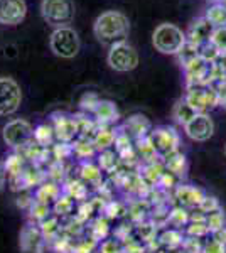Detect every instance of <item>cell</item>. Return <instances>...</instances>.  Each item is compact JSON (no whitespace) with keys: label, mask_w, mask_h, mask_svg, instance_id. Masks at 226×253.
Returning <instances> with one entry per match:
<instances>
[{"label":"cell","mask_w":226,"mask_h":253,"mask_svg":"<svg viewBox=\"0 0 226 253\" xmlns=\"http://www.w3.org/2000/svg\"><path fill=\"white\" fill-rule=\"evenodd\" d=\"M130 31V22L123 12L120 10H106L100 14L94 20L93 32L98 41L103 44H113L125 41L127 34Z\"/></svg>","instance_id":"6da1fadb"},{"label":"cell","mask_w":226,"mask_h":253,"mask_svg":"<svg viewBox=\"0 0 226 253\" xmlns=\"http://www.w3.org/2000/svg\"><path fill=\"white\" fill-rule=\"evenodd\" d=\"M152 42H154V47L162 54L178 56V52L187 42V39L186 32H182V29H179L174 24H160L159 27H155Z\"/></svg>","instance_id":"7a4b0ae2"},{"label":"cell","mask_w":226,"mask_h":253,"mask_svg":"<svg viewBox=\"0 0 226 253\" xmlns=\"http://www.w3.org/2000/svg\"><path fill=\"white\" fill-rule=\"evenodd\" d=\"M41 15L54 29L68 27L75 19V2L73 0H43Z\"/></svg>","instance_id":"3957f363"},{"label":"cell","mask_w":226,"mask_h":253,"mask_svg":"<svg viewBox=\"0 0 226 253\" xmlns=\"http://www.w3.org/2000/svg\"><path fill=\"white\" fill-rule=\"evenodd\" d=\"M49 46H51V51L56 56H59L63 59H71L80 52V36L69 26L57 27V29L52 31L51 38H49Z\"/></svg>","instance_id":"277c9868"},{"label":"cell","mask_w":226,"mask_h":253,"mask_svg":"<svg viewBox=\"0 0 226 253\" xmlns=\"http://www.w3.org/2000/svg\"><path fill=\"white\" fill-rule=\"evenodd\" d=\"M3 142L10 147V149H22L29 142L34 138V126L29 124L24 118H14V120L7 122L2 130Z\"/></svg>","instance_id":"5b68a950"},{"label":"cell","mask_w":226,"mask_h":253,"mask_svg":"<svg viewBox=\"0 0 226 253\" xmlns=\"http://www.w3.org/2000/svg\"><path fill=\"white\" fill-rule=\"evenodd\" d=\"M110 68L118 73H129L137 68L138 64V54L134 46H130L127 41L117 42L110 46L108 56H106Z\"/></svg>","instance_id":"8992f818"},{"label":"cell","mask_w":226,"mask_h":253,"mask_svg":"<svg viewBox=\"0 0 226 253\" xmlns=\"http://www.w3.org/2000/svg\"><path fill=\"white\" fill-rule=\"evenodd\" d=\"M22 103V91L15 80L0 76V117H10Z\"/></svg>","instance_id":"52a82bcc"},{"label":"cell","mask_w":226,"mask_h":253,"mask_svg":"<svg viewBox=\"0 0 226 253\" xmlns=\"http://www.w3.org/2000/svg\"><path fill=\"white\" fill-rule=\"evenodd\" d=\"M184 100L198 113H208V110L220 107V95L216 86H187Z\"/></svg>","instance_id":"ba28073f"},{"label":"cell","mask_w":226,"mask_h":253,"mask_svg":"<svg viewBox=\"0 0 226 253\" xmlns=\"http://www.w3.org/2000/svg\"><path fill=\"white\" fill-rule=\"evenodd\" d=\"M150 140L155 145L159 156H166L169 152L179 150L181 145V135L174 126H157V128H152L150 132Z\"/></svg>","instance_id":"9c48e42d"},{"label":"cell","mask_w":226,"mask_h":253,"mask_svg":"<svg viewBox=\"0 0 226 253\" xmlns=\"http://www.w3.org/2000/svg\"><path fill=\"white\" fill-rule=\"evenodd\" d=\"M51 125L52 130H54V135L57 142H66V144H73L78 137H80V132H78V125H76V118L71 115H66V113H52L51 117Z\"/></svg>","instance_id":"30bf717a"},{"label":"cell","mask_w":226,"mask_h":253,"mask_svg":"<svg viewBox=\"0 0 226 253\" xmlns=\"http://www.w3.org/2000/svg\"><path fill=\"white\" fill-rule=\"evenodd\" d=\"M186 135L194 142H206L215 133V122L208 113H198L184 126Z\"/></svg>","instance_id":"8fae6325"},{"label":"cell","mask_w":226,"mask_h":253,"mask_svg":"<svg viewBox=\"0 0 226 253\" xmlns=\"http://www.w3.org/2000/svg\"><path fill=\"white\" fill-rule=\"evenodd\" d=\"M27 15L26 0H0V24L17 26Z\"/></svg>","instance_id":"7c38bea8"},{"label":"cell","mask_w":226,"mask_h":253,"mask_svg":"<svg viewBox=\"0 0 226 253\" xmlns=\"http://www.w3.org/2000/svg\"><path fill=\"white\" fill-rule=\"evenodd\" d=\"M172 196H174L176 205L178 206L187 208V210H194V208H199L203 199L206 198V193H204L201 187H196L192 184H179L172 191Z\"/></svg>","instance_id":"4fadbf2b"},{"label":"cell","mask_w":226,"mask_h":253,"mask_svg":"<svg viewBox=\"0 0 226 253\" xmlns=\"http://www.w3.org/2000/svg\"><path fill=\"white\" fill-rule=\"evenodd\" d=\"M213 31H215L213 24H209V20L206 17H199L189 24V27L186 31V39H187V42L201 47L203 44L211 41Z\"/></svg>","instance_id":"5bb4252c"},{"label":"cell","mask_w":226,"mask_h":253,"mask_svg":"<svg viewBox=\"0 0 226 253\" xmlns=\"http://www.w3.org/2000/svg\"><path fill=\"white\" fill-rule=\"evenodd\" d=\"M46 238L39 226L29 223L20 233V248L24 253H43Z\"/></svg>","instance_id":"9a60e30c"},{"label":"cell","mask_w":226,"mask_h":253,"mask_svg":"<svg viewBox=\"0 0 226 253\" xmlns=\"http://www.w3.org/2000/svg\"><path fill=\"white\" fill-rule=\"evenodd\" d=\"M120 128L130 138H132L134 142L140 140V138L149 137L150 132H152V125H150L149 118L143 117V115H132V117H129L120 125Z\"/></svg>","instance_id":"2e32d148"},{"label":"cell","mask_w":226,"mask_h":253,"mask_svg":"<svg viewBox=\"0 0 226 253\" xmlns=\"http://www.w3.org/2000/svg\"><path fill=\"white\" fill-rule=\"evenodd\" d=\"M91 115L98 125H113L120 118L117 105L110 100H100V103L96 105V108H94Z\"/></svg>","instance_id":"e0dca14e"},{"label":"cell","mask_w":226,"mask_h":253,"mask_svg":"<svg viewBox=\"0 0 226 253\" xmlns=\"http://www.w3.org/2000/svg\"><path fill=\"white\" fill-rule=\"evenodd\" d=\"M80 179L83 182H86L90 187L94 189H100L101 182H103V170L101 167L93 161L88 162H81L80 166Z\"/></svg>","instance_id":"ac0fdd59"},{"label":"cell","mask_w":226,"mask_h":253,"mask_svg":"<svg viewBox=\"0 0 226 253\" xmlns=\"http://www.w3.org/2000/svg\"><path fill=\"white\" fill-rule=\"evenodd\" d=\"M118 128H115L113 125H100L98 130L93 135V144L96 147L98 152H103V150H110L115 145L117 140Z\"/></svg>","instance_id":"d6986e66"},{"label":"cell","mask_w":226,"mask_h":253,"mask_svg":"<svg viewBox=\"0 0 226 253\" xmlns=\"http://www.w3.org/2000/svg\"><path fill=\"white\" fill-rule=\"evenodd\" d=\"M186 238V233L184 230H179V228H164L159 233V243L164 250H181L182 247V242Z\"/></svg>","instance_id":"ffe728a7"},{"label":"cell","mask_w":226,"mask_h":253,"mask_svg":"<svg viewBox=\"0 0 226 253\" xmlns=\"http://www.w3.org/2000/svg\"><path fill=\"white\" fill-rule=\"evenodd\" d=\"M63 194L61 186L54 181H44L43 184L38 186V189L34 191V199L44 205H54L56 199H59V196Z\"/></svg>","instance_id":"44dd1931"},{"label":"cell","mask_w":226,"mask_h":253,"mask_svg":"<svg viewBox=\"0 0 226 253\" xmlns=\"http://www.w3.org/2000/svg\"><path fill=\"white\" fill-rule=\"evenodd\" d=\"M71 145H73V156L81 162H88L94 156H98V150L93 144V138L90 137H78Z\"/></svg>","instance_id":"7402d4cb"},{"label":"cell","mask_w":226,"mask_h":253,"mask_svg":"<svg viewBox=\"0 0 226 253\" xmlns=\"http://www.w3.org/2000/svg\"><path fill=\"white\" fill-rule=\"evenodd\" d=\"M162 159L164 166H166V170L169 172L176 174L178 177H182L187 170V161H186V156H184L181 150H174V152H169L166 156H160Z\"/></svg>","instance_id":"603a6c76"},{"label":"cell","mask_w":226,"mask_h":253,"mask_svg":"<svg viewBox=\"0 0 226 253\" xmlns=\"http://www.w3.org/2000/svg\"><path fill=\"white\" fill-rule=\"evenodd\" d=\"M112 230L113 228L110 226V221L106 216H96V218L90 221L86 233H88L90 238L96 240V242H103L108 236H112Z\"/></svg>","instance_id":"cb8c5ba5"},{"label":"cell","mask_w":226,"mask_h":253,"mask_svg":"<svg viewBox=\"0 0 226 253\" xmlns=\"http://www.w3.org/2000/svg\"><path fill=\"white\" fill-rule=\"evenodd\" d=\"M164 172H166V166H164L162 159H159V161H155V162L143 164L140 174H142L143 181H145L150 187H157L160 177L164 175Z\"/></svg>","instance_id":"d4e9b609"},{"label":"cell","mask_w":226,"mask_h":253,"mask_svg":"<svg viewBox=\"0 0 226 253\" xmlns=\"http://www.w3.org/2000/svg\"><path fill=\"white\" fill-rule=\"evenodd\" d=\"M135 150H137L138 161H140L142 164H149V162H155L160 159L157 149L152 144L150 137L140 138V140L135 142Z\"/></svg>","instance_id":"484cf974"},{"label":"cell","mask_w":226,"mask_h":253,"mask_svg":"<svg viewBox=\"0 0 226 253\" xmlns=\"http://www.w3.org/2000/svg\"><path fill=\"white\" fill-rule=\"evenodd\" d=\"M39 228L43 231L44 238H46V243H52L59 236H63V223H61V218H57L54 214H51L47 219H44L39 224Z\"/></svg>","instance_id":"4316f807"},{"label":"cell","mask_w":226,"mask_h":253,"mask_svg":"<svg viewBox=\"0 0 226 253\" xmlns=\"http://www.w3.org/2000/svg\"><path fill=\"white\" fill-rule=\"evenodd\" d=\"M63 193L68 194L69 198H73L75 201L83 203V201H88L90 186L81 181V179H71V181H68L66 184H64Z\"/></svg>","instance_id":"83f0119b"},{"label":"cell","mask_w":226,"mask_h":253,"mask_svg":"<svg viewBox=\"0 0 226 253\" xmlns=\"http://www.w3.org/2000/svg\"><path fill=\"white\" fill-rule=\"evenodd\" d=\"M196 115H198V112H196L184 98L179 100L178 103H176L174 110H172V118H174L176 124H179L181 126H186Z\"/></svg>","instance_id":"f1b7e54d"},{"label":"cell","mask_w":226,"mask_h":253,"mask_svg":"<svg viewBox=\"0 0 226 253\" xmlns=\"http://www.w3.org/2000/svg\"><path fill=\"white\" fill-rule=\"evenodd\" d=\"M98 166L101 167L103 172L113 174L118 170V166H122L120 156L117 154V150H103V152H98Z\"/></svg>","instance_id":"f546056e"},{"label":"cell","mask_w":226,"mask_h":253,"mask_svg":"<svg viewBox=\"0 0 226 253\" xmlns=\"http://www.w3.org/2000/svg\"><path fill=\"white\" fill-rule=\"evenodd\" d=\"M75 206H76L75 199L63 193L59 196V199H56V203L52 205V214L61 219H66L69 216H75Z\"/></svg>","instance_id":"4dcf8cb0"},{"label":"cell","mask_w":226,"mask_h":253,"mask_svg":"<svg viewBox=\"0 0 226 253\" xmlns=\"http://www.w3.org/2000/svg\"><path fill=\"white\" fill-rule=\"evenodd\" d=\"M135 236H137L140 242H143L145 245H149L152 242L159 238V228L155 226L150 219H145V221H140L135 224Z\"/></svg>","instance_id":"1f68e13d"},{"label":"cell","mask_w":226,"mask_h":253,"mask_svg":"<svg viewBox=\"0 0 226 253\" xmlns=\"http://www.w3.org/2000/svg\"><path fill=\"white\" fill-rule=\"evenodd\" d=\"M47 174H44V170L41 169L39 164H29L24 169V186L26 189H31L34 186H41L44 181H46Z\"/></svg>","instance_id":"d6a6232c"},{"label":"cell","mask_w":226,"mask_h":253,"mask_svg":"<svg viewBox=\"0 0 226 253\" xmlns=\"http://www.w3.org/2000/svg\"><path fill=\"white\" fill-rule=\"evenodd\" d=\"M189 221H191V210L182 206H172L171 213H169V226L172 228H179V230H184L187 226Z\"/></svg>","instance_id":"836d02e7"},{"label":"cell","mask_w":226,"mask_h":253,"mask_svg":"<svg viewBox=\"0 0 226 253\" xmlns=\"http://www.w3.org/2000/svg\"><path fill=\"white\" fill-rule=\"evenodd\" d=\"M51 214H52V206L44 205V203H39V201H34V205L27 211L29 221H31V224H36V226H39V224L43 223L44 219H47Z\"/></svg>","instance_id":"e575fe53"},{"label":"cell","mask_w":226,"mask_h":253,"mask_svg":"<svg viewBox=\"0 0 226 253\" xmlns=\"http://www.w3.org/2000/svg\"><path fill=\"white\" fill-rule=\"evenodd\" d=\"M204 17L209 20V24H213V27H225L226 26V9L218 2V0L208 7Z\"/></svg>","instance_id":"d590c367"},{"label":"cell","mask_w":226,"mask_h":253,"mask_svg":"<svg viewBox=\"0 0 226 253\" xmlns=\"http://www.w3.org/2000/svg\"><path fill=\"white\" fill-rule=\"evenodd\" d=\"M54 130H52L51 124H39L34 128V142L43 147H49L54 142Z\"/></svg>","instance_id":"8d00e7d4"},{"label":"cell","mask_w":226,"mask_h":253,"mask_svg":"<svg viewBox=\"0 0 226 253\" xmlns=\"http://www.w3.org/2000/svg\"><path fill=\"white\" fill-rule=\"evenodd\" d=\"M96 213V208H94V205L91 203V199H88V201H83L80 203L76 208V213L73 218H76L80 223H86V221H91L93 219V214Z\"/></svg>","instance_id":"74e56055"},{"label":"cell","mask_w":226,"mask_h":253,"mask_svg":"<svg viewBox=\"0 0 226 253\" xmlns=\"http://www.w3.org/2000/svg\"><path fill=\"white\" fill-rule=\"evenodd\" d=\"M51 156L56 162H64L66 159L75 157L73 156V145L66 144V142H57V144H52Z\"/></svg>","instance_id":"f35d334b"},{"label":"cell","mask_w":226,"mask_h":253,"mask_svg":"<svg viewBox=\"0 0 226 253\" xmlns=\"http://www.w3.org/2000/svg\"><path fill=\"white\" fill-rule=\"evenodd\" d=\"M204 223H206V226L209 230V235H211L213 231L226 226V216L223 213V210H218V211H213V213L206 214V221Z\"/></svg>","instance_id":"ab89813d"},{"label":"cell","mask_w":226,"mask_h":253,"mask_svg":"<svg viewBox=\"0 0 226 253\" xmlns=\"http://www.w3.org/2000/svg\"><path fill=\"white\" fill-rule=\"evenodd\" d=\"M101 98L96 95L94 91H86L83 96H81L80 100V108L83 113H88V115H91L94 112V108H96V105L100 103Z\"/></svg>","instance_id":"60d3db41"},{"label":"cell","mask_w":226,"mask_h":253,"mask_svg":"<svg viewBox=\"0 0 226 253\" xmlns=\"http://www.w3.org/2000/svg\"><path fill=\"white\" fill-rule=\"evenodd\" d=\"M73 253H100V242L90 238V236L78 240L75 243V252Z\"/></svg>","instance_id":"b9f144b4"},{"label":"cell","mask_w":226,"mask_h":253,"mask_svg":"<svg viewBox=\"0 0 226 253\" xmlns=\"http://www.w3.org/2000/svg\"><path fill=\"white\" fill-rule=\"evenodd\" d=\"M199 56V47L194 46L191 42H186L182 46V49L178 52V58H179V63L182 64V68L186 66L187 63H191L192 59H196Z\"/></svg>","instance_id":"7bdbcfd3"},{"label":"cell","mask_w":226,"mask_h":253,"mask_svg":"<svg viewBox=\"0 0 226 253\" xmlns=\"http://www.w3.org/2000/svg\"><path fill=\"white\" fill-rule=\"evenodd\" d=\"M127 211H129V206H123L120 201H108L106 203V206H105V210H103V213L105 216L108 219H118L120 216L123 214H127Z\"/></svg>","instance_id":"ee69618b"},{"label":"cell","mask_w":226,"mask_h":253,"mask_svg":"<svg viewBox=\"0 0 226 253\" xmlns=\"http://www.w3.org/2000/svg\"><path fill=\"white\" fill-rule=\"evenodd\" d=\"M184 233L186 236H192V238H208L209 236V230L206 226V223H194L189 221V224L184 228Z\"/></svg>","instance_id":"f6af8a7d"},{"label":"cell","mask_w":226,"mask_h":253,"mask_svg":"<svg viewBox=\"0 0 226 253\" xmlns=\"http://www.w3.org/2000/svg\"><path fill=\"white\" fill-rule=\"evenodd\" d=\"M220 54H221V51L213 42H206L199 47V56L209 64H215L218 58H220Z\"/></svg>","instance_id":"bcb514c9"},{"label":"cell","mask_w":226,"mask_h":253,"mask_svg":"<svg viewBox=\"0 0 226 253\" xmlns=\"http://www.w3.org/2000/svg\"><path fill=\"white\" fill-rule=\"evenodd\" d=\"M206 240V238H204ZM203 238H192V236H186L181 247V253H203L204 247Z\"/></svg>","instance_id":"7dc6e473"},{"label":"cell","mask_w":226,"mask_h":253,"mask_svg":"<svg viewBox=\"0 0 226 253\" xmlns=\"http://www.w3.org/2000/svg\"><path fill=\"white\" fill-rule=\"evenodd\" d=\"M100 253H125L123 242L117 240L115 236H108L103 242H100Z\"/></svg>","instance_id":"c3c4849f"},{"label":"cell","mask_w":226,"mask_h":253,"mask_svg":"<svg viewBox=\"0 0 226 253\" xmlns=\"http://www.w3.org/2000/svg\"><path fill=\"white\" fill-rule=\"evenodd\" d=\"M51 248L56 253H73L75 252V243H73L71 238H68V236L63 235L51 243Z\"/></svg>","instance_id":"681fc988"},{"label":"cell","mask_w":226,"mask_h":253,"mask_svg":"<svg viewBox=\"0 0 226 253\" xmlns=\"http://www.w3.org/2000/svg\"><path fill=\"white\" fill-rule=\"evenodd\" d=\"M123 250L125 253H147V247L137 236H130L123 242Z\"/></svg>","instance_id":"f907efd6"},{"label":"cell","mask_w":226,"mask_h":253,"mask_svg":"<svg viewBox=\"0 0 226 253\" xmlns=\"http://www.w3.org/2000/svg\"><path fill=\"white\" fill-rule=\"evenodd\" d=\"M209 42H213L221 52H225L226 51V26L225 27H215Z\"/></svg>","instance_id":"816d5d0a"},{"label":"cell","mask_w":226,"mask_h":253,"mask_svg":"<svg viewBox=\"0 0 226 253\" xmlns=\"http://www.w3.org/2000/svg\"><path fill=\"white\" fill-rule=\"evenodd\" d=\"M199 210L203 211L204 214H209L213 213V211H218V210H223L220 205V201H218V198H215V196H208L203 199V203L199 205Z\"/></svg>","instance_id":"f5cc1de1"},{"label":"cell","mask_w":226,"mask_h":253,"mask_svg":"<svg viewBox=\"0 0 226 253\" xmlns=\"http://www.w3.org/2000/svg\"><path fill=\"white\" fill-rule=\"evenodd\" d=\"M34 193H31L29 189H26V191H20V194L17 196V206L20 208V210H26V211H29L31 210V206L34 205Z\"/></svg>","instance_id":"db71d44e"},{"label":"cell","mask_w":226,"mask_h":253,"mask_svg":"<svg viewBox=\"0 0 226 253\" xmlns=\"http://www.w3.org/2000/svg\"><path fill=\"white\" fill-rule=\"evenodd\" d=\"M203 253H226V245L218 243L216 240H213L211 236H208V238L204 240Z\"/></svg>","instance_id":"11a10c76"},{"label":"cell","mask_w":226,"mask_h":253,"mask_svg":"<svg viewBox=\"0 0 226 253\" xmlns=\"http://www.w3.org/2000/svg\"><path fill=\"white\" fill-rule=\"evenodd\" d=\"M213 240H216L218 243H221V245H226V226H223V228H220V230H216V231H213L211 235Z\"/></svg>","instance_id":"9f6ffc18"},{"label":"cell","mask_w":226,"mask_h":253,"mask_svg":"<svg viewBox=\"0 0 226 253\" xmlns=\"http://www.w3.org/2000/svg\"><path fill=\"white\" fill-rule=\"evenodd\" d=\"M216 89H218V95H220V107L226 108V81L216 84Z\"/></svg>","instance_id":"6f0895ef"},{"label":"cell","mask_w":226,"mask_h":253,"mask_svg":"<svg viewBox=\"0 0 226 253\" xmlns=\"http://www.w3.org/2000/svg\"><path fill=\"white\" fill-rule=\"evenodd\" d=\"M5 181H7V172H5V167H3V162L0 161V191L5 186Z\"/></svg>","instance_id":"680465c9"},{"label":"cell","mask_w":226,"mask_h":253,"mask_svg":"<svg viewBox=\"0 0 226 253\" xmlns=\"http://www.w3.org/2000/svg\"><path fill=\"white\" fill-rule=\"evenodd\" d=\"M215 64L221 69V71H225V73H226V51H225V52H221L220 58H218V61H216Z\"/></svg>","instance_id":"91938a15"},{"label":"cell","mask_w":226,"mask_h":253,"mask_svg":"<svg viewBox=\"0 0 226 253\" xmlns=\"http://www.w3.org/2000/svg\"><path fill=\"white\" fill-rule=\"evenodd\" d=\"M218 2H220V3H221V5H223V7H225V9H226V0H218Z\"/></svg>","instance_id":"94428289"}]
</instances>
